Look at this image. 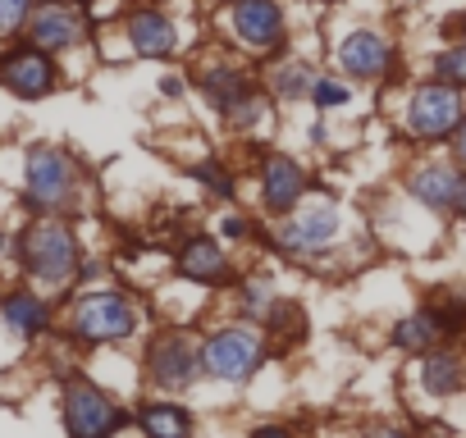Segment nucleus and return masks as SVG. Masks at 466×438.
Instances as JSON below:
<instances>
[{
    "mask_svg": "<svg viewBox=\"0 0 466 438\" xmlns=\"http://www.w3.org/2000/svg\"><path fill=\"white\" fill-rule=\"evenodd\" d=\"M15 261H19V270L33 284H42V288H69L78 279L83 247H78V234L65 224L60 214H37L33 224H24L15 234Z\"/></svg>",
    "mask_w": 466,
    "mask_h": 438,
    "instance_id": "obj_1",
    "label": "nucleus"
},
{
    "mask_svg": "<svg viewBox=\"0 0 466 438\" xmlns=\"http://www.w3.org/2000/svg\"><path fill=\"white\" fill-rule=\"evenodd\" d=\"M78 196V160L65 146H33L24 155V205L33 214H65Z\"/></svg>",
    "mask_w": 466,
    "mask_h": 438,
    "instance_id": "obj_2",
    "label": "nucleus"
},
{
    "mask_svg": "<svg viewBox=\"0 0 466 438\" xmlns=\"http://www.w3.org/2000/svg\"><path fill=\"white\" fill-rule=\"evenodd\" d=\"M133 329H137V306H133L128 293H119V288H92V293L74 297L69 333L78 343H92V347L124 343V338H133Z\"/></svg>",
    "mask_w": 466,
    "mask_h": 438,
    "instance_id": "obj_3",
    "label": "nucleus"
},
{
    "mask_svg": "<svg viewBox=\"0 0 466 438\" xmlns=\"http://www.w3.org/2000/svg\"><path fill=\"white\" fill-rule=\"evenodd\" d=\"M266 361V338L252 324H224L201 343V370L219 383H248Z\"/></svg>",
    "mask_w": 466,
    "mask_h": 438,
    "instance_id": "obj_4",
    "label": "nucleus"
},
{
    "mask_svg": "<svg viewBox=\"0 0 466 438\" xmlns=\"http://www.w3.org/2000/svg\"><path fill=\"white\" fill-rule=\"evenodd\" d=\"M60 415H65V429L74 438H106L115 429L128 424V415L115 406L110 393H101L92 379L83 374H69L65 379V393H60Z\"/></svg>",
    "mask_w": 466,
    "mask_h": 438,
    "instance_id": "obj_5",
    "label": "nucleus"
},
{
    "mask_svg": "<svg viewBox=\"0 0 466 438\" xmlns=\"http://www.w3.org/2000/svg\"><path fill=\"white\" fill-rule=\"evenodd\" d=\"M339 229H343V224H339L334 201H329V196H316L311 205L298 201V205L284 214L275 243H279L284 252H293V256H320L325 247H334Z\"/></svg>",
    "mask_w": 466,
    "mask_h": 438,
    "instance_id": "obj_6",
    "label": "nucleus"
},
{
    "mask_svg": "<svg viewBox=\"0 0 466 438\" xmlns=\"http://www.w3.org/2000/svg\"><path fill=\"white\" fill-rule=\"evenodd\" d=\"M60 83V69L51 60V51L33 46V42H19L10 51H0V87L19 101H42L51 96Z\"/></svg>",
    "mask_w": 466,
    "mask_h": 438,
    "instance_id": "obj_7",
    "label": "nucleus"
},
{
    "mask_svg": "<svg viewBox=\"0 0 466 438\" xmlns=\"http://www.w3.org/2000/svg\"><path fill=\"white\" fill-rule=\"evenodd\" d=\"M461 124V96L452 83H420L407 101V128L420 142H443L452 137V128Z\"/></svg>",
    "mask_w": 466,
    "mask_h": 438,
    "instance_id": "obj_8",
    "label": "nucleus"
},
{
    "mask_svg": "<svg viewBox=\"0 0 466 438\" xmlns=\"http://www.w3.org/2000/svg\"><path fill=\"white\" fill-rule=\"evenodd\" d=\"M147 370H151V383L165 388V393H183V388H192L206 374L201 370V347L187 333H178V329H169V333H160L151 343Z\"/></svg>",
    "mask_w": 466,
    "mask_h": 438,
    "instance_id": "obj_9",
    "label": "nucleus"
},
{
    "mask_svg": "<svg viewBox=\"0 0 466 438\" xmlns=\"http://www.w3.org/2000/svg\"><path fill=\"white\" fill-rule=\"evenodd\" d=\"M228 28L248 55H275L284 42V10L279 0H233Z\"/></svg>",
    "mask_w": 466,
    "mask_h": 438,
    "instance_id": "obj_10",
    "label": "nucleus"
},
{
    "mask_svg": "<svg viewBox=\"0 0 466 438\" xmlns=\"http://www.w3.org/2000/svg\"><path fill=\"white\" fill-rule=\"evenodd\" d=\"M24 33H28L33 46L60 55V51H74L87 37V19H83V10L74 5V0H37Z\"/></svg>",
    "mask_w": 466,
    "mask_h": 438,
    "instance_id": "obj_11",
    "label": "nucleus"
},
{
    "mask_svg": "<svg viewBox=\"0 0 466 438\" xmlns=\"http://www.w3.org/2000/svg\"><path fill=\"white\" fill-rule=\"evenodd\" d=\"M339 69H343L348 78H357V83H380V78L393 69V46H389L380 33L357 28V33H348L343 46H339Z\"/></svg>",
    "mask_w": 466,
    "mask_h": 438,
    "instance_id": "obj_12",
    "label": "nucleus"
},
{
    "mask_svg": "<svg viewBox=\"0 0 466 438\" xmlns=\"http://www.w3.org/2000/svg\"><path fill=\"white\" fill-rule=\"evenodd\" d=\"M124 28H128V46H133V55L165 60V55L178 51V28H174V19H169L165 10H156V5H137V10H128Z\"/></svg>",
    "mask_w": 466,
    "mask_h": 438,
    "instance_id": "obj_13",
    "label": "nucleus"
},
{
    "mask_svg": "<svg viewBox=\"0 0 466 438\" xmlns=\"http://www.w3.org/2000/svg\"><path fill=\"white\" fill-rule=\"evenodd\" d=\"M51 320H56L51 302L37 297L33 288H5L0 293V324H5L15 338L33 343V338L51 333Z\"/></svg>",
    "mask_w": 466,
    "mask_h": 438,
    "instance_id": "obj_14",
    "label": "nucleus"
},
{
    "mask_svg": "<svg viewBox=\"0 0 466 438\" xmlns=\"http://www.w3.org/2000/svg\"><path fill=\"white\" fill-rule=\"evenodd\" d=\"M302 196H307L302 164L289 160V155H266V164H261V201H266V210L270 214H289Z\"/></svg>",
    "mask_w": 466,
    "mask_h": 438,
    "instance_id": "obj_15",
    "label": "nucleus"
},
{
    "mask_svg": "<svg viewBox=\"0 0 466 438\" xmlns=\"http://www.w3.org/2000/svg\"><path fill=\"white\" fill-rule=\"evenodd\" d=\"M461 187H466V178H461L452 164H420V169H411V178H407V192H411L420 205H430L434 214L457 210Z\"/></svg>",
    "mask_w": 466,
    "mask_h": 438,
    "instance_id": "obj_16",
    "label": "nucleus"
},
{
    "mask_svg": "<svg viewBox=\"0 0 466 438\" xmlns=\"http://www.w3.org/2000/svg\"><path fill=\"white\" fill-rule=\"evenodd\" d=\"M178 274L192 279V284H206V288L210 284H228V256L210 238H187L178 247Z\"/></svg>",
    "mask_w": 466,
    "mask_h": 438,
    "instance_id": "obj_17",
    "label": "nucleus"
},
{
    "mask_svg": "<svg viewBox=\"0 0 466 438\" xmlns=\"http://www.w3.org/2000/svg\"><path fill=\"white\" fill-rule=\"evenodd\" d=\"M201 87H206V96H210L224 114H233L248 96H257L252 74H248V69H238V65H210V69L201 74Z\"/></svg>",
    "mask_w": 466,
    "mask_h": 438,
    "instance_id": "obj_18",
    "label": "nucleus"
},
{
    "mask_svg": "<svg viewBox=\"0 0 466 438\" xmlns=\"http://www.w3.org/2000/svg\"><path fill=\"white\" fill-rule=\"evenodd\" d=\"M461 383H466V361H461L457 352H434V347H425L420 388H425L430 397H452Z\"/></svg>",
    "mask_w": 466,
    "mask_h": 438,
    "instance_id": "obj_19",
    "label": "nucleus"
},
{
    "mask_svg": "<svg viewBox=\"0 0 466 438\" xmlns=\"http://www.w3.org/2000/svg\"><path fill=\"white\" fill-rule=\"evenodd\" d=\"M439 338H448V329H443V320H439L434 306H425V311H416V315H407V320L393 324V343L398 347H411V352H425Z\"/></svg>",
    "mask_w": 466,
    "mask_h": 438,
    "instance_id": "obj_20",
    "label": "nucleus"
},
{
    "mask_svg": "<svg viewBox=\"0 0 466 438\" xmlns=\"http://www.w3.org/2000/svg\"><path fill=\"white\" fill-rule=\"evenodd\" d=\"M137 424L142 433L151 438H178V433H192V415L174 402H142L137 406Z\"/></svg>",
    "mask_w": 466,
    "mask_h": 438,
    "instance_id": "obj_21",
    "label": "nucleus"
},
{
    "mask_svg": "<svg viewBox=\"0 0 466 438\" xmlns=\"http://www.w3.org/2000/svg\"><path fill=\"white\" fill-rule=\"evenodd\" d=\"M316 78H320V74H316L311 65H302V60H284V65L270 69V92L284 96V101H302V96H311Z\"/></svg>",
    "mask_w": 466,
    "mask_h": 438,
    "instance_id": "obj_22",
    "label": "nucleus"
},
{
    "mask_svg": "<svg viewBox=\"0 0 466 438\" xmlns=\"http://www.w3.org/2000/svg\"><path fill=\"white\" fill-rule=\"evenodd\" d=\"M434 78L439 83H452V87H466V46L461 42L434 60Z\"/></svg>",
    "mask_w": 466,
    "mask_h": 438,
    "instance_id": "obj_23",
    "label": "nucleus"
},
{
    "mask_svg": "<svg viewBox=\"0 0 466 438\" xmlns=\"http://www.w3.org/2000/svg\"><path fill=\"white\" fill-rule=\"evenodd\" d=\"M37 0H0V37H19Z\"/></svg>",
    "mask_w": 466,
    "mask_h": 438,
    "instance_id": "obj_24",
    "label": "nucleus"
},
{
    "mask_svg": "<svg viewBox=\"0 0 466 438\" xmlns=\"http://www.w3.org/2000/svg\"><path fill=\"white\" fill-rule=\"evenodd\" d=\"M238 297H243V311H248L252 320H266V315H270V306L279 302V297L270 293V284H261V279L243 284V293H238Z\"/></svg>",
    "mask_w": 466,
    "mask_h": 438,
    "instance_id": "obj_25",
    "label": "nucleus"
},
{
    "mask_svg": "<svg viewBox=\"0 0 466 438\" xmlns=\"http://www.w3.org/2000/svg\"><path fill=\"white\" fill-rule=\"evenodd\" d=\"M192 178H197V183H206L215 196H233V178L224 174V164H219V160H201V164L192 169Z\"/></svg>",
    "mask_w": 466,
    "mask_h": 438,
    "instance_id": "obj_26",
    "label": "nucleus"
},
{
    "mask_svg": "<svg viewBox=\"0 0 466 438\" xmlns=\"http://www.w3.org/2000/svg\"><path fill=\"white\" fill-rule=\"evenodd\" d=\"M311 101H316L320 110H334V105H348V87L320 74V78H316V87H311Z\"/></svg>",
    "mask_w": 466,
    "mask_h": 438,
    "instance_id": "obj_27",
    "label": "nucleus"
},
{
    "mask_svg": "<svg viewBox=\"0 0 466 438\" xmlns=\"http://www.w3.org/2000/svg\"><path fill=\"white\" fill-rule=\"evenodd\" d=\"M452 155H457V164L466 169V114H461V124L452 128Z\"/></svg>",
    "mask_w": 466,
    "mask_h": 438,
    "instance_id": "obj_28",
    "label": "nucleus"
},
{
    "mask_svg": "<svg viewBox=\"0 0 466 438\" xmlns=\"http://www.w3.org/2000/svg\"><path fill=\"white\" fill-rule=\"evenodd\" d=\"M224 234H228V238H248V234H252V219L228 214V219H224Z\"/></svg>",
    "mask_w": 466,
    "mask_h": 438,
    "instance_id": "obj_29",
    "label": "nucleus"
},
{
    "mask_svg": "<svg viewBox=\"0 0 466 438\" xmlns=\"http://www.w3.org/2000/svg\"><path fill=\"white\" fill-rule=\"evenodd\" d=\"M160 92H165V96H183V78H174V74H169V78L160 83Z\"/></svg>",
    "mask_w": 466,
    "mask_h": 438,
    "instance_id": "obj_30",
    "label": "nucleus"
},
{
    "mask_svg": "<svg viewBox=\"0 0 466 438\" xmlns=\"http://www.w3.org/2000/svg\"><path fill=\"white\" fill-rule=\"evenodd\" d=\"M10 247H15V243L5 238V229H0V261H5V252H10Z\"/></svg>",
    "mask_w": 466,
    "mask_h": 438,
    "instance_id": "obj_31",
    "label": "nucleus"
},
{
    "mask_svg": "<svg viewBox=\"0 0 466 438\" xmlns=\"http://www.w3.org/2000/svg\"><path fill=\"white\" fill-rule=\"evenodd\" d=\"M457 219L466 224V187H461V201H457Z\"/></svg>",
    "mask_w": 466,
    "mask_h": 438,
    "instance_id": "obj_32",
    "label": "nucleus"
},
{
    "mask_svg": "<svg viewBox=\"0 0 466 438\" xmlns=\"http://www.w3.org/2000/svg\"><path fill=\"white\" fill-rule=\"evenodd\" d=\"M457 37H461V46H466V15L457 19Z\"/></svg>",
    "mask_w": 466,
    "mask_h": 438,
    "instance_id": "obj_33",
    "label": "nucleus"
},
{
    "mask_svg": "<svg viewBox=\"0 0 466 438\" xmlns=\"http://www.w3.org/2000/svg\"><path fill=\"white\" fill-rule=\"evenodd\" d=\"M74 5H83V0H74Z\"/></svg>",
    "mask_w": 466,
    "mask_h": 438,
    "instance_id": "obj_34",
    "label": "nucleus"
}]
</instances>
